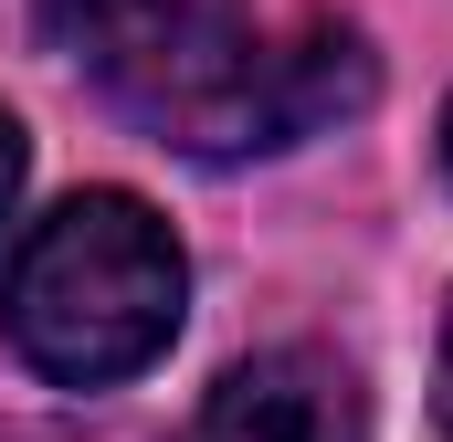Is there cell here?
I'll list each match as a JSON object with an SVG mask.
<instances>
[{
	"label": "cell",
	"instance_id": "1",
	"mask_svg": "<svg viewBox=\"0 0 453 442\" xmlns=\"http://www.w3.org/2000/svg\"><path fill=\"white\" fill-rule=\"evenodd\" d=\"M42 32L190 158L296 148L369 106V42L327 11L253 32V0H42Z\"/></svg>",
	"mask_w": 453,
	"mask_h": 442
},
{
	"label": "cell",
	"instance_id": "2",
	"mask_svg": "<svg viewBox=\"0 0 453 442\" xmlns=\"http://www.w3.org/2000/svg\"><path fill=\"white\" fill-rule=\"evenodd\" d=\"M180 306H190V263L137 190L53 201L11 242V274H0V337L64 390L137 379L180 337Z\"/></svg>",
	"mask_w": 453,
	"mask_h": 442
},
{
	"label": "cell",
	"instance_id": "3",
	"mask_svg": "<svg viewBox=\"0 0 453 442\" xmlns=\"http://www.w3.org/2000/svg\"><path fill=\"white\" fill-rule=\"evenodd\" d=\"M180 442H358V390L338 358L317 347H274L222 369V390L190 411Z\"/></svg>",
	"mask_w": 453,
	"mask_h": 442
},
{
	"label": "cell",
	"instance_id": "4",
	"mask_svg": "<svg viewBox=\"0 0 453 442\" xmlns=\"http://www.w3.org/2000/svg\"><path fill=\"white\" fill-rule=\"evenodd\" d=\"M11 201H21V126L0 116V221H11Z\"/></svg>",
	"mask_w": 453,
	"mask_h": 442
},
{
	"label": "cell",
	"instance_id": "5",
	"mask_svg": "<svg viewBox=\"0 0 453 442\" xmlns=\"http://www.w3.org/2000/svg\"><path fill=\"white\" fill-rule=\"evenodd\" d=\"M433 411H443V442H453V306H443V358H433Z\"/></svg>",
	"mask_w": 453,
	"mask_h": 442
},
{
	"label": "cell",
	"instance_id": "6",
	"mask_svg": "<svg viewBox=\"0 0 453 442\" xmlns=\"http://www.w3.org/2000/svg\"><path fill=\"white\" fill-rule=\"evenodd\" d=\"M443 169H453V106H443Z\"/></svg>",
	"mask_w": 453,
	"mask_h": 442
}]
</instances>
